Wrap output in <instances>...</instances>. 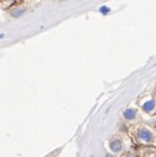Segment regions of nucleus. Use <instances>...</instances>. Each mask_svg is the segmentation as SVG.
<instances>
[{"label":"nucleus","instance_id":"1","mask_svg":"<svg viewBox=\"0 0 156 157\" xmlns=\"http://www.w3.org/2000/svg\"><path fill=\"white\" fill-rule=\"evenodd\" d=\"M137 136H138V139L142 143H152L154 141L153 133L145 127L139 128L138 131H137Z\"/></svg>","mask_w":156,"mask_h":157},{"label":"nucleus","instance_id":"7","mask_svg":"<svg viewBox=\"0 0 156 157\" xmlns=\"http://www.w3.org/2000/svg\"><path fill=\"white\" fill-rule=\"evenodd\" d=\"M123 157H135V156H133V155H131V154H127V155H125V156H123Z\"/></svg>","mask_w":156,"mask_h":157},{"label":"nucleus","instance_id":"5","mask_svg":"<svg viewBox=\"0 0 156 157\" xmlns=\"http://www.w3.org/2000/svg\"><path fill=\"white\" fill-rule=\"evenodd\" d=\"M100 12H101L103 15H106V14H108L111 12V9L108 7H106V6H102L101 8H100V10H99Z\"/></svg>","mask_w":156,"mask_h":157},{"label":"nucleus","instance_id":"6","mask_svg":"<svg viewBox=\"0 0 156 157\" xmlns=\"http://www.w3.org/2000/svg\"><path fill=\"white\" fill-rule=\"evenodd\" d=\"M146 157H156V153H152V154H150L149 156Z\"/></svg>","mask_w":156,"mask_h":157},{"label":"nucleus","instance_id":"2","mask_svg":"<svg viewBox=\"0 0 156 157\" xmlns=\"http://www.w3.org/2000/svg\"><path fill=\"white\" fill-rule=\"evenodd\" d=\"M124 147V144L120 139H114L110 142V150L113 153H119Z\"/></svg>","mask_w":156,"mask_h":157},{"label":"nucleus","instance_id":"3","mask_svg":"<svg viewBox=\"0 0 156 157\" xmlns=\"http://www.w3.org/2000/svg\"><path fill=\"white\" fill-rule=\"evenodd\" d=\"M155 107H156V103H155V101H154V100H150V101H146L142 105L143 111H145L146 113H151V112H153L154 109H155Z\"/></svg>","mask_w":156,"mask_h":157},{"label":"nucleus","instance_id":"4","mask_svg":"<svg viewBox=\"0 0 156 157\" xmlns=\"http://www.w3.org/2000/svg\"><path fill=\"white\" fill-rule=\"evenodd\" d=\"M123 116H124L127 120H133L135 118V116H137V111L133 109H127L124 111Z\"/></svg>","mask_w":156,"mask_h":157}]
</instances>
